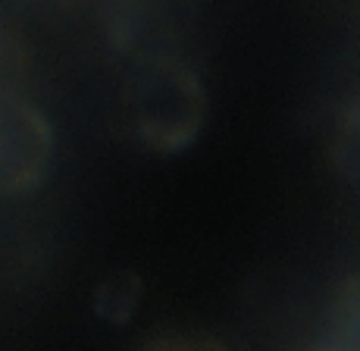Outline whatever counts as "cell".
Instances as JSON below:
<instances>
[{
	"mask_svg": "<svg viewBox=\"0 0 360 351\" xmlns=\"http://www.w3.org/2000/svg\"><path fill=\"white\" fill-rule=\"evenodd\" d=\"M129 104L138 135L160 154L185 151L204 122V88L176 60L150 63L131 85Z\"/></svg>",
	"mask_w": 360,
	"mask_h": 351,
	"instance_id": "cell-1",
	"label": "cell"
},
{
	"mask_svg": "<svg viewBox=\"0 0 360 351\" xmlns=\"http://www.w3.org/2000/svg\"><path fill=\"white\" fill-rule=\"evenodd\" d=\"M53 129L29 98H0V195H25L47 176Z\"/></svg>",
	"mask_w": 360,
	"mask_h": 351,
	"instance_id": "cell-2",
	"label": "cell"
},
{
	"mask_svg": "<svg viewBox=\"0 0 360 351\" xmlns=\"http://www.w3.org/2000/svg\"><path fill=\"white\" fill-rule=\"evenodd\" d=\"M141 295H144L141 276H135V273H113L94 292V314L103 323H110V326H126L135 317L138 305H141Z\"/></svg>",
	"mask_w": 360,
	"mask_h": 351,
	"instance_id": "cell-3",
	"label": "cell"
},
{
	"mask_svg": "<svg viewBox=\"0 0 360 351\" xmlns=\"http://www.w3.org/2000/svg\"><path fill=\"white\" fill-rule=\"evenodd\" d=\"M25 75V44L6 25H0V98L19 94V82Z\"/></svg>",
	"mask_w": 360,
	"mask_h": 351,
	"instance_id": "cell-4",
	"label": "cell"
},
{
	"mask_svg": "<svg viewBox=\"0 0 360 351\" xmlns=\"http://www.w3.org/2000/svg\"><path fill=\"white\" fill-rule=\"evenodd\" d=\"M144 351H226L223 345H217L213 339L204 336H163L154 339Z\"/></svg>",
	"mask_w": 360,
	"mask_h": 351,
	"instance_id": "cell-5",
	"label": "cell"
}]
</instances>
